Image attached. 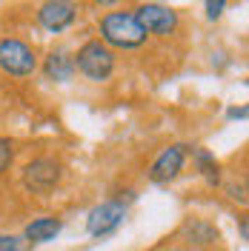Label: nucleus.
<instances>
[{
    "label": "nucleus",
    "mask_w": 249,
    "mask_h": 251,
    "mask_svg": "<svg viewBox=\"0 0 249 251\" xmlns=\"http://www.w3.org/2000/svg\"><path fill=\"white\" fill-rule=\"evenodd\" d=\"M12 163H15V143L9 137H0V177L12 169Z\"/></svg>",
    "instance_id": "4468645a"
},
{
    "label": "nucleus",
    "mask_w": 249,
    "mask_h": 251,
    "mask_svg": "<svg viewBox=\"0 0 249 251\" xmlns=\"http://www.w3.org/2000/svg\"><path fill=\"white\" fill-rule=\"evenodd\" d=\"M0 69L12 77H29L37 69L34 49L20 37H3L0 40Z\"/></svg>",
    "instance_id": "7ed1b4c3"
},
{
    "label": "nucleus",
    "mask_w": 249,
    "mask_h": 251,
    "mask_svg": "<svg viewBox=\"0 0 249 251\" xmlns=\"http://www.w3.org/2000/svg\"><path fill=\"white\" fill-rule=\"evenodd\" d=\"M192 157H195L198 172L206 177V183H209V186H218L220 183V166H218V160H215V154L206 151V149H201V146H195V149H192Z\"/></svg>",
    "instance_id": "9b49d317"
},
{
    "label": "nucleus",
    "mask_w": 249,
    "mask_h": 251,
    "mask_svg": "<svg viewBox=\"0 0 249 251\" xmlns=\"http://www.w3.org/2000/svg\"><path fill=\"white\" fill-rule=\"evenodd\" d=\"M61 228H63L61 217H37L26 226L23 237L29 240L31 246H34V243H49V240H55V237L61 234Z\"/></svg>",
    "instance_id": "9d476101"
},
{
    "label": "nucleus",
    "mask_w": 249,
    "mask_h": 251,
    "mask_svg": "<svg viewBox=\"0 0 249 251\" xmlns=\"http://www.w3.org/2000/svg\"><path fill=\"white\" fill-rule=\"evenodd\" d=\"M126 220V203L124 200H106V203L94 205L86 217V231L92 237H109L118 231Z\"/></svg>",
    "instance_id": "423d86ee"
},
{
    "label": "nucleus",
    "mask_w": 249,
    "mask_h": 251,
    "mask_svg": "<svg viewBox=\"0 0 249 251\" xmlns=\"http://www.w3.org/2000/svg\"><path fill=\"white\" fill-rule=\"evenodd\" d=\"M78 20V6L75 3H66V0H49L37 9V23L52 34H61L66 31L72 23Z\"/></svg>",
    "instance_id": "6e6552de"
},
{
    "label": "nucleus",
    "mask_w": 249,
    "mask_h": 251,
    "mask_svg": "<svg viewBox=\"0 0 249 251\" xmlns=\"http://www.w3.org/2000/svg\"><path fill=\"white\" fill-rule=\"evenodd\" d=\"M72 66L92 83H106L115 72V51L106 49L100 40H86L72 57Z\"/></svg>",
    "instance_id": "f03ea898"
},
{
    "label": "nucleus",
    "mask_w": 249,
    "mask_h": 251,
    "mask_svg": "<svg viewBox=\"0 0 249 251\" xmlns=\"http://www.w3.org/2000/svg\"><path fill=\"white\" fill-rule=\"evenodd\" d=\"M226 117H229V120H244V117H247V106H238V109H229V111H226Z\"/></svg>",
    "instance_id": "f3484780"
},
{
    "label": "nucleus",
    "mask_w": 249,
    "mask_h": 251,
    "mask_svg": "<svg viewBox=\"0 0 249 251\" xmlns=\"http://www.w3.org/2000/svg\"><path fill=\"white\" fill-rule=\"evenodd\" d=\"M223 9H226V3H223V0H209V3H206V17H209V20H215V17L223 15Z\"/></svg>",
    "instance_id": "2eb2a0df"
},
{
    "label": "nucleus",
    "mask_w": 249,
    "mask_h": 251,
    "mask_svg": "<svg viewBox=\"0 0 249 251\" xmlns=\"http://www.w3.org/2000/svg\"><path fill=\"white\" fill-rule=\"evenodd\" d=\"M61 163L55 157H34L23 166L20 183L29 194H49L52 188L61 183Z\"/></svg>",
    "instance_id": "20e7f679"
},
{
    "label": "nucleus",
    "mask_w": 249,
    "mask_h": 251,
    "mask_svg": "<svg viewBox=\"0 0 249 251\" xmlns=\"http://www.w3.org/2000/svg\"><path fill=\"white\" fill-rule=\"evenodd\" d=\"M0 251H31V243L20 234H0Z\"/></svg>",
    "instance_id": "ddd939ff"
},
{
    "label": "nucleus",
    "mask_w": 249,
    "mask_h": 251,
    "mask_svg": "<svg viewBox=\"0 0 249 251\" xmlns=\"http://www.w3.org/2000/svg\"><path fill=\"white\" fill-rule=\"evenodd\" d=\"M100 43L106 49H140L146 43V34L138 26L132 12H106L100 17Z\"/></svg>",
    "instance_id": "f257e3e1"
},
{
    "label": "nucleus",
    "mask_w": 249,
    "mask_h": 251,
    "mask_svg": "<svg viewBox=\"0 0 249 251\" xmlns=\"http://www.w3.org/2000/svg\"><path fill=\"white\" fill-rule=\"evenodd\" d=\"M226 191H229V197L238 200L241 205L247 203V188H244V186H226Z\"/></svg>",
    "instance_id": "dca6fc26"
},
{
    "label": "nucleus",
    "mask_w": 249,
    "mask_h": 251,
    "mask_svg": "<svg viewBox=\"0 0 249 251\" xmlns=\"http://www.w3.org/2000/svg\"><path fill=\"white\" fill-rule=\"evenodd\" d=\"M138 26L143 29V34H157V37H166L178 29V12L169 6H160V3H140L138 9L132 12Z\"/></svg>",
    "instance_id": "39448f33"
},
{
    "label": "nucleus",
    "mask_w": 249,
    "mask_h": 251,
    "mask_svg": "<svg viewBox=\"0 0 249 251\" xmlns=\"http://www.w3.org/2000/svg\"><path fill=\"white\" fill-rule=\"evenodd\" d=\"M181 234L187 237V243H192V246H215L218 243L215 223H209V220H203V217H189L181 226Z\"/></svg>",
    "instance_id": "1a4fd4ad"
},
{
    "label": "nucleus",
    "mask_w": 249,
    "mask_h": 251,
    "mask_svg": "<svg viewBox=\"0 0 249 251\" xmlns=\"http://www.w3.org/2000/svg\"><path fill=\"white\" fill-rule=\"evenodd\" d=\"M46 77L49 80H69L75 75V66H72V57L66 51H52L46 57Z\"/></svg>",
    "instance_id": "f8f14e48"
},
{
    "label": "nucleus",
    "mask_w": 249,
    "mask_h": 251,
    "mask_svg": "<svg viewBox=\"0 0 249 251\" xmlns=\"http://www.w3.org/2000/svg\"><path fill=\"white\" fill-rule=\"evenodd\" d=\"M187 154H189V146H184V143H172V146H166V149L155 157V163L149 166V180H152L155 186L172 183V180L181 174V169H184Z\"/></svg>",
    "instance_id": "0eeeda50"
}]
</instances>
